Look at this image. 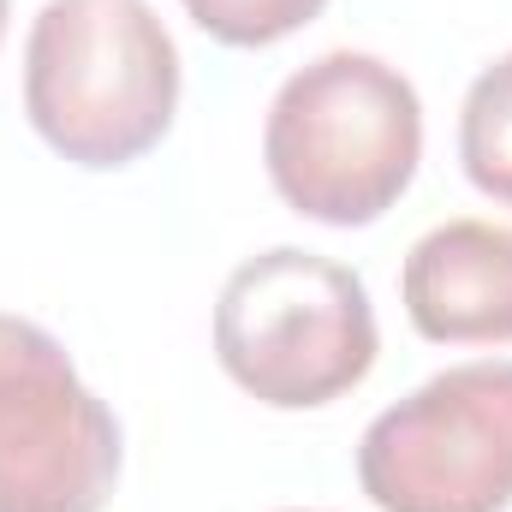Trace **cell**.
<instances>
[{
    "label": "cell",
    "mask_w": 512,
    "mask_h": 512,
    "mask_svg": "<svg viewBox=\"0 0 512 512\" xmlns=\"http://www.w3.org/2000/svg\"><path fill=\"white\" fill-rule=\"evenodd\" d=\"M126 447L66 346L0 310V512H102Z\"/></svg>",
    "instance_id": "5b68a950"
},
{
    "label": "cell",
    "mask_w": 512,
    "mask_h": 512,
    "mask_svg": "<svg viewBox=\"0 0 512 512\" xmlns=\"http://www.w3.org/2000/svg\"><path fill=\"white\" fill-rule=\"evenodd\" d=\"M459 161L465 179L512 209V54L477 72L459 108Z\"/></svg>",
    "instance_id": "52a82bcc"
},
{
    "label": "cell",
    "mask_w": 512,
    "mask_h": 512,
    "mask_svg": "<svg viewBox=\"0 0 512 512\" xmlns=\"http://www.w3.org/2000/svg\"><path fill=\"white\" fill-rule=\"evenodd\" d=\"M262 161L292 215L322 227H370L417 179L423 102L399 66L334 48L274 90Z\"/></svg>",
    "instance_id": "6da1fadb"
},
{
    "label": "cell",
    "mask_w": 512,
    "mask_h": 512,
    "mask_svg": "<svg viewBox=\"0 0 512 512\" xmlns=\"http://www.w3.org/2000/svg\"><path fill=\"white\" fill-rule=\"evenodd\" d=\"M358 483L382 512L512 507V358L453 364L364 429Z\"/></svg>",
    "instance_id": "277c9868"
},
{
    "label": "cell",
    "mask_w": 512,
    "mask_h": 512,
    "mask_svg": "<svg viewBox=\"0 0 512 512\" xmlns=\"http://www.w3.org/2000/svg\"><path fill=\"white\" fill-rule=\"evenodd\" d=\"M405 316L435 346H512V227L447 221L399 268Z\"/></svg>",
    "instance_id": "8992f818"
},
{
    "label": "cell",
    "mask_w": 512,
    "mask_h": 512,
    "mask_svg": "<svg viewBox=\"0 0 512 512\" xmlns=\"http://www.w3.org/2000/svg\"><path fill=\"white\" fill-rule=\"evenodd\" d=\"M24 114L72 167L143 161L179 114V48L149 0H48L24 42Z\"/></svg>",
    "instance_id": "7a4b0ae2"
},
{
    "label": "cell",
    "mask_w": 512,
    "mask_h": 512,
    "mask_svg": "<svg viewBox=\"0 0 512 512\" xmlns=\"http://www.w3.org/2000/svg\"><path fill=\"white\" fill-rule=\"evenodd\" d=\"M382 334L370 286L334 256L274 245L227 274L215 304V358L251 399L316 411L376 370Z\"/></svg>",
    "instance_id": "3957f363"
},
{
    "label": "cell",
    "mask_w": 512,
    "mask_h": 512,
    "mask_svg": "<svg viewBox=\"0 0 512 512\" xmlns=\"http://www.w3.org/2000/svg\"><path fill=\"white\" fill-rule=\"evenodd\" d=\"M191 12V24L227 48H268L292 30H304L310 18H322L328 0H179Z\"/></svg>",
    "instance_id": "ba28073f"
},
{
    "label": "cell",
    "mask_w": 512,
    "mask_h": 512,
    "mask_svg": "<svg viewBox=\"0 0 512 512\" xmlns=\"http://www.w3.org/2000/svg\"><path fill=\"white\" fill-rule=\"evenodd\" d=\"M0 36H6V0H0Z\"/></svg>",
    "instance_id": "9c48e42d"
}]
</instances>
